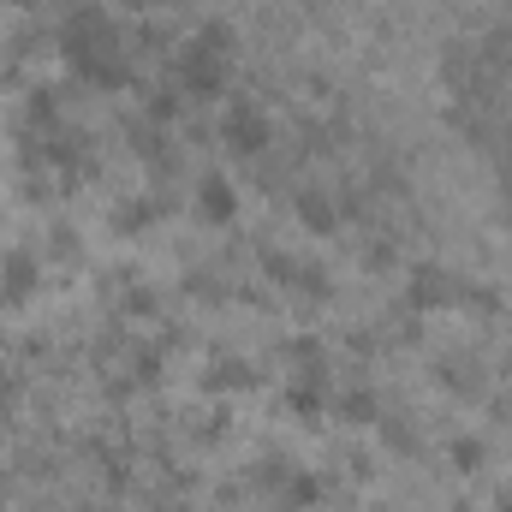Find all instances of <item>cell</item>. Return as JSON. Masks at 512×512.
Returning <instances> with one entry per match:
<instances>
[{"label": "cell", "instance_id": "obj_3", "mask_svg": "<svg viewBox=\"0 0 512 512\" xmlns=\"http://www.w3.org/2000/svg\"><path fill=\"white\" fill-rule=\"evenodd\" d=\"M453 298H459V274H447L441 262H411V274H405V304L411 310H441Z\"/></svg>", "mask_w": 512, "mask_h": 512}, {"label": "cell", "instance_id": "obj_6", "mask_svg": "<svg viewBox=\"0 0 512 512\" xmlns=\"http://www.w3.org/2000/svg\"><path fill=\"white\" fill-rule=\"evenodd\" d=\"M197 215L215 221V227H227V221L239 215V197H233V185H227L221 173H209V179L197 185Z\"/></svg>", "mask_w": 512, "mask_h": 512}, {"label": "cell", "instance_id": "obj_9", "mask_svg": "<svg viewBox=\"0 0 512 512\" xmlns=\"http://www.w3.org/2000/svg\"><path fill=\"white\" fill-rule=\"evenodd\" d=\"M298 221H304L310 233H334V227H340V215H334V203H328L322 191H298Z\"/></svg>", "mask_w": 512, "mask_h": 512}, {"label": "cell", "instance_id": "obj_2", "mask_svg": "<svg viewBox=\"0 0 512 512\" xmlns=\"http://www.w3.org/2000/svg\"><path fill=\"white\" fill-rule=\"evenodd\" d=\"M227 54H233V24L209 18L185 48H179V84L191 96H221L227 90Z\"/></svg>", "mask_w": 512, "mask_h": 512}, {"label": "cell", "instance_id": "obj_12", "mask_svg": "<svg viewBox=\"0 0 512 512\" xmlns=\"http://www.w3.org/2000/svg\"><path fill=\"white\" fill-rule=\"evenodd\" d=\"M483 60H489V72L512 78V30H495V36L483 42Z\"/></svg>", "mask_w": 512, "mask_h": 512}, {"label": "cell", "instance_id": "obj_14", "mask_svg": "<svg viewBox=\"0 0 512 512\" xmlns=\"http://www.w3.org/2000/svg\"><path fill=\"white\" fill-rule=\"evenodd\" d=\"M203 382H209V387H245V382H251V370H245L239 358H221V364H215Z\"/></svg>", "mask_w": 512, "mask_h": 512}, {"label": "cell", "instance_id": "obj_16", "mask_svg": "<svg viewBox=\"0 0 512 512\" xmlns=\"http://www.w3.org/2000/svg\"><path fill=\"white\" fill-rule=\"evenodd\" d=\"M149 221V203H126V215H120V227H143Z\"/></svg>", "mask_w": 512, "mask_h": 512}, {"label": "cell", "instance_id": "obj_5", "mask_svg": "<svg viewBox=\"0 0 512 512\" xmlns=\"http://www.w3.org/2000/svg\"><path fill=\"white\" fill-rule=\"evenodd\" d=\"M262 268H268V280H280V286H298V292H328V274L316 268V262H292L286 251H262Z\"/></svg>", "mask_w": 512, "mask_h": 512}, {"label": "cell", "instance_id": "obj_7", "mask_svg": "<svg viewBox=\"0 0 512 512\" xmlns=\"http://www.w3.org/2000/svg\"><path fill=\"white\" fill-rule=\"evenodd\" d=\"M30 286H36V256L12 251L6 256V268H0V298H24Z\"/></svg>", "mask_w": 512, "mask_h": 512}, {"label": "cell", "instance_id": "obj_13", "mask_svg": "<svg viewBox=\"0 0 512 512\" xmlns=\"http://www.w3.org/2000/svg\"><path fill=\"white\" fill-rule=\"evenodd\" d=\"M286 352H292V364H298L304 376H322V340H292Z\"/></svg>", "mask_w": 512, "mask_h": 512}, {"label": "cell", "instance_id": "obj_15", "mask_svg": "<svg viewBox=\"0 0 512 512\" xmlns=\"http://www.w3.org/2000/svg\"><path fill=\"white\" fill-rule=\"evenodd\" d=\"M453 465H459V471H483V441H477V435H459V441H453Z\"/></svg>", "mask_w": 512, "mask_h": 512}, {"label": "cell", "instance_id": "obj_1", "mask_svg": "<svg viewBox=\"0 0 512 512\" xmlns=\"http://www.w3.org/2000/svg\"><path fill=\"white\" fill-rule=\"evenodd\" d=\"M60 48H66V60H72L90 84H114V90L131 84L120 36H114V24L102 18V6H78V12L66 18V30H60Z\"/></svg>", "mask_w": 512, "mask_h": 512}, {"label": "cell", "instance_id": "obj_10", "mask_svg": "<svg viewBox=\"0 0 512 512\" xmlns=\"http://www.w3.org/2000/svg\"><path fill=\"white\" fill-rule=\"evenodd\" d=\"M334 411H340L346 423H376V417H382V405H376V393H370V387L340 393V399H334Z\"/></svg>", "mask_w": 512, "mask_h": 512}, {"label": "cell", "instance_id": "obj_4", "mask_svg": "<svg viewBox=\"0 0 512 512\" xmlns=\"http://www.w3.org/2000/svg\"><path fill=\"white\" fill-rule=\"evenodd\" d=\"M221 137H227V149H233V155H262L274 131H268V114H256L251 102H233V108H227V120H221Z\"/></svg>", "mask_w": 512, "mask_h": 512}, {"label": "cell", "instance_id": "obj_11", "mask_svg": "<svg viewBox=\"0 0 512 512\" xmlns=\"http://www.w3.org/2000/svg\"><path fill=\"white\" fill-rule=\"evenodd\" d=\"M286 405H292L298 417H316V411L328 405V387H322V376H304V382H292V393H286Z\"/></svg>", "mask_w": 512, "mask_h": 512}, {"label": "cell", "instance_id": "obj_8", "mask_svg": "<svg viewBox=\"0 0 512 512\" xmlns=\"http://www.w3.org/2000/svg\"><path fill=\"white\" fill-rule=\"evenodd\" d=\"M316 501H322V477H316V471H292V477L280 483V507L286 512L316 507Z\"/></svg>", "mask_w": 512, "mask_h": 512}, {"label": "cell", "instance_id": "obj_17", "mask_svg": "<svg viewBox=\"0 0 512 512\" xmlns=\"http://www.w3.org/2000/svg\"><path fill=\"white\" fill-rule=\"evenodd\" d=\"M507 328H512V304H507Z\"/></svg>", "mask_w": 512, "mask_h": 512}]
</instances>
